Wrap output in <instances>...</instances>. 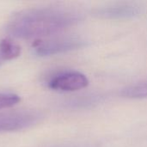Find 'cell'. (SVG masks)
Here are the masks:
<instances>
[{"mask_svg":"<svg viewBox=\"0 0 147 147\" xmlns=\"http://www.w3.org/2000/svg\"><path fill=\"white\" fill-rule=\"evenodd\" d=\"M0 51L5 57L6 60H12L17 58L21 53V47L11 39L5 38L0 41Z\"/></svg>","mask_w":147,"mask_h":147,"instance_id":"7","label":"cell"},{"mask_svg":"<svg viewBox=\"0 0 147 147\" xmlns=\"http://www.w3.org/2000/svg\"><path fill=\"white\" fill-rule=\"evenodd\" d=\"M142 12H143L142 7L132 3L102 7L94 11L96 16L102 18H108V19L133 18L140 16Z\"/></svg>","mask_w":147,"mask_h":147,"instance_id":"5","label":"cell"},{"mask_svg":"<svg viewBox=\"0 0 147 147\" xmlns=\"http://www.w3.org/2000/svg\"><path fill=\"white\" fill-rule=\"evenodd\" d=\"M20 102L21 97L17 94L10 92H0V110L12 108Z\"/></svg>","mask_w":147,"mask_h":147,"instance_id":"8","label":"cell"},{"mask_svg":"<svg viewBox=\"0 0 147 147\" xmlns=\"http://www.w3.org/2000/svg\"><path fill=\"white\" fill-rule=\"evenodd\" d=\"M121 95L123 97L131 99H147V81L124 88Z\"/></svg>","mask_w":147,"mask_h":147,"instance_id":"6","label":"cell"},{"mask_svg":"<svg viewBox=\"0 0 147 147\" xmlns=\"http://www.w3.org/2000/svg\"><path fill=\"white\" fill-rule=\"evenodd\" d=\"M5 61H7V60H6L5 57L3 56V54L2 53V52L0 51V66H1V65H2L3 62H5Z\"/></svg>","mask_w":147,"mask_h":147,"instance_id":"9","label":"cell"},{"mask_svg":"<svg viewBox=\"0 0 147 147\" xmlns=\"http://www.w3.org/2000/svg\"><path fill=\"white\" fill-rule=\"evenodd\" d=\"M46 84L47 86L53 90L71 92L87 87L89 79L80 71L64 70L50 75Z\"/></svg>","mask_w":147,"mask_h":147,"instance_id":"3","label":"cell"},{"mask_svg":"<svg viewBox=\"0 0 147 147\" xmlns=\"http://www.w3.org/2000/svg\"><path fill=\"white\" fill-rule=\"evenodd\" d=\"M84 45V40L77 36H54L36 40L33 49L36 55L47 57L72 51Z\"/></svg>","mask_w":147,"mask_h":147,"instance_id":"2","label":"cell"},{"mask_svg":"<svg viewBox=\"0 0 147 147\" xmlns=\"http://www.w3.org/2000/svg\"><path fill=\"white\" fill-rule=\"evenodd\" d=\"M81 20L79 14L63 8L43 7L21 10L9 20L7 32L19 39L40 40L52 37Z\"/></svg>","mask_w":147,"mask_h":147,"instance_id":"1","label":"cell"},{"mask_svg":"<svg viewBox=\"0 0 147 147\" xmlns=\"http://www.w3.org/2000/svg\"><path fill=\"white\" fill-rule=\"evenodd\" d=\"M41 114L34 110H19L0 114V133L15 132L33 127L40 121Z\"/></svg>","mask_w":147,"mask_h":147,"instance_id":"4","label":"cell"},{"mask_svg":"<svg viewBox=\"0 0 147 147\" xmlns=\"http://www.w3.org/2000/svg\"><path fill=\"white\" fill-rule=\"evenodd\" d=\"M56 147H87L84 146H76V145H68V146H56Z\"/></svg>","mask_w":147,"mask_h":147,"instance_id":"10","label":"cell"}]
</instances>
